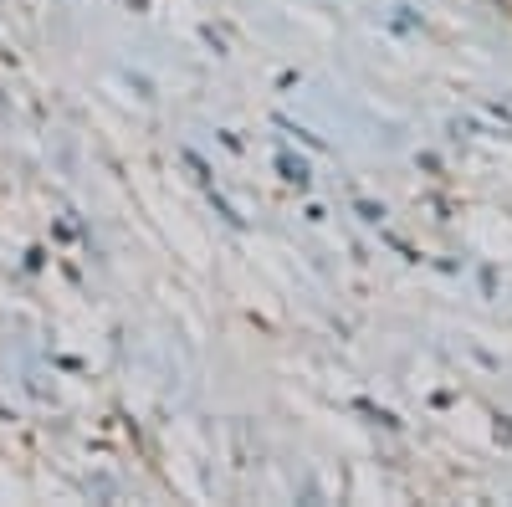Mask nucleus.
Wrapping results in <instances>:
<instances>
[{
	"label": "nucleus",
	"instance_id": "1",
	"mask_svg": "<svg viewBox=\"0 0 512 507\" xmlns=\"http://www.w3.org/2000/svg\"><path fill=\"white\" fill-rule=\"evenodd\" d=\"M282 175H287V180H292L297 190H303V185H308V169H303V164H297V159H282Z\"/></svg>",
	"mask_w": 512,
	"mask_h": 507
}]
</instances>
